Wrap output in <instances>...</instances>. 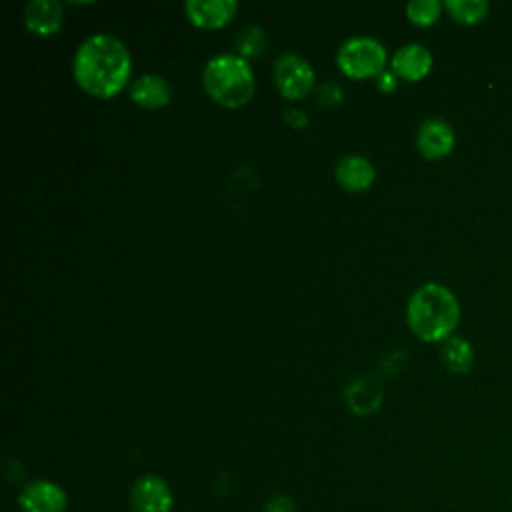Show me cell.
I'll use <instances>...</instances> for the list:
<instances>
[{
    "label": "cell",
    "instance_id": "6da1fadb",
    "mask_svg": "<svg viewBox=\"0 0 512 512\" xmlns=\"http://www.w3.org/2000/svg\"><path fill=\"white\" fill-rule=\"evenodd\" d=\"M72 74L76 84L88 94L112 98L128 84L132 74L128 46L114 34H92L76 48Z\"/></svg>",
    "mask_w": 512,
    "mask_h": 512
},
{
    "label": "cell",
    "instance_id": "7a4b0ae2",
    "mask_svg": "<svg viewBox=\"0 0 512 512\" xmlns=\"http://www.w3.org/2000/svg\"><path fill=\"white\" fill-rule=\"evenodd\" d=\"M458 320L460 304L448 286L426 282L412 292L406 306V322L420 340L444 342L452 336Z\"/></svg>",
    "mask_w": 512,
    "mask_h": 512
},
{
    "label": "cell",
    "instance_id": "3957f363",
    "mask_svg": "<svg viewBox=\"0 0 512 512\" xmlns=\"http://www.w3.org/2000/svg\"><path fill=\"white\" fill-rule=\"evenodd\" d=\"M202 84L212 100L228 108L246 104L256 88L250 62L244 56L232 52L216 54L206 62Z\"/></svg>",
    "mask_w": 512,
    "mask_h": 512
},
{
    "label": "cell",
    "instance_id": "277c9868",
    "mask_svg": "<svg viewBox=\"0 0 512 512\" xmlns=\"http://www.w3.org/2000/svg\"><path fill=\"white\" fill-rule=\"evenodd\" d=\"M386 48L384 44L366 34L352 36L344 40L336 52L338 68L350 78H370L384 72L386 64Z\"/></svg>",
    "mask_w": 512,
    "mask_h": 512
},
{
    "label": "cell",
    "instance_id": "5b68a950",
    "mask_svg": "<svg viewBox=\"0 0 512 512\" xmlns=\"http://www.w3.org/2000/svg\"><path fill=\"white\" fill-rule=\"evenodd\" d=\"M274 82L280 94L288 100H298L310 94L314 88V68L306 58H302L296 52H282L274 60Z\"/></svg>",
    "mask_w": 512,
    "mask_h": 512
},
{
    "label": "cell",
    "instance_id": "8992f818",
    "mask_svg": "<svg viewBox=\"0 0 512 512\" xmlns=\"http://www.w3.org/2000/svg\"><path fill=\"white\" fill-rule=\"evenodd\" d=\"M172 504L170 486L156 474L140 476L130 490L132 512H172Z\"/></svg>",
    "mask_w": 512,
    "mask_h": 512
},
{
    "label": "cell",
    "instance_id": "52a82bcc",
    "mask_svg": "<svg viewBox=\"0 0 512 512\" xmlns=\"http://www.w3.org/2000/svg\"><path fill=\"white\" fill-rule=\"evenodd\" d=\"M18 506L22 512H64L68 496L64 488L52 480H34L20 490Z\"/></svg>",
    "mask_w": 512,
    "mask_h": 512
},
{
    "label": "cell",
    "instance_id": "ba28073f",
    "mask_svg": "<svg viewBox=\"0 0 512 512\" xmlns=\"http://www.w3.org/2000/svg\"><path fill=\"white\" fill-rule=\"evenodd\" d=\"M456 144L454 128L444 118H428L416 132V146L428 160H440L452 152Z\"/></svg>",
    "mask_w": 512,
    "mask_h": 512
},
{
    "label": "cell",
    "instance_id": "9c48e42d",
    "mask_svg": "<svg viewBox=\"0 0 512 512\" xmlns=\"http://www.w3.org/2000/svg\"><path fill=\"white\" fill-rule=\"evenodd\" d=\"M390 64H392V72L398 78L416 82V80H422L430 72L432 54L424 44L408 42V44L396 48Z\"/></svg>",
    "mask_w": 512,
    "mask_h": 512
},
{
    "label": "cell",
    "instance_id": "30bf717a",
    "mask_svg": "<svg viewBox=\"0 0 512 512\" xmlns=\"http://www.w3.org/2000/svg\"><path fill=\"white\" fill-rule=\"evenodd\" d=\"M238 10L236 0H186L188 20L200 28H220L232 20Z\"/></svg>",
    "mask_w": 512,
    "mask_h": 512
},
{
    "label": "cell",
    "instance_id": "8fae6325",
    "mask_svg": "<svg viewBox=\"0 0 512 512\" xmlns=\"http://www.w3.org/2000/svg\"><path fill=\"white\" fill-rule=\"evenodd\" d=\"M334 176H336V182L344 190H348V192H362V190H366L374 182L376 168L362 154H346V156H342L336 162Z\"/></svg>",
    "mask_w": 512,
    "mask_h": 512
},
{
    "label": "cell",
    "instance_id": "7c38bea8",
    "mask_svg": "<svg viewBox=\"0 0 512 512\" xmlns=\"http://www.w3.org/2000/svg\"><path fill=\"white\" fill-rule=\"evenodd\" d=\"M128 94H130L132 102H136L138 106L154 110V108H162L170 102L172 88L164 76L148 72L130 82Z\"/></svg>",
    "mask_w": 512,
    "mask_h": 512
},
{
    "label": "cell",
    "instance_id": "4fadbf2b",
    "mask_svg": "<svg viewBox=\"0 0 512 512\" xmlns=\"http://www.w3.org/2000/svg\"><path fill=\"white\" fill-rule=\"evenodd\" d=\"M62 4L58 0H30L24 6V24L38 36H50L62 26Z\"/></svg>",
    "mask_w": 512,
    "mask_h": 512
},
{
    "label": "cell",
    "instance_id": "5bb4252c",
    "mask_svg": "<svg viewBox=\"0 0 512 512\" xmlns=\"http://www.w3.org/2000/svg\"><path fill=\"white\" fill-rule=\"evenodd\" d=\"M384 398V390L378 378L360 376L346 388V404L354 414H370L374 412Z\"/></svg>",
    "mask_w": 512,
    "mask_h": 512
},
{
    "label": "cell",
    "instance_id": "9a60e30c",
    "mask_svg": "<svg viewBox=\"0 0 512 512\" xmlns=\"http://www.w3.org/2000/svg\"><path fill=\"white\" fill-rule=\"evenodd\" d=\"M440 358L444 362V366L450 372L456 374H464L472 368L474 364V348L472 344L462 338V336H450L442 342V350H440Z\"/></svg>",
    "mask_w": 512,
    "mask_h": 512
},
{
    "label": "cell",
    "instance_id": "2e32d148",
    "mask_svg": "<svg viewBox=\"0 0 512 512\" xmlns=\"http://www.w3.org/2000/svg\"><path fill=\"white\" fill-rule=\"evenodd\" d=\"M444 8L458 22L476 24L486 16L488 2L486 0H446Z\"/></svg>",
    "mask_w": 512,
    "mask_h": 512
},
{
    "label": "cell",
    "instance_id": "e0dca14e",
    "mask_svg": "<svg viewBox=\"0 0 512 512\" xmlns=\"http://www.w3.org/2000/svg\"><path fill=\"white\" fill-rule=\"evenodd\" d=\"M440 0H410L406 4V16L418 26H430L440 18Z\"/></svg>",
    "mask_w": 512,
    "mask_h": 512
},
{
    "label": "cell",
    "instance_id": "ac0fdd59",
    "mask_svg": "<svg viewBox=\"0 0 512 512\" xmlns=\"http://www.w3.org/2000/svg\"><path fill=\"white\" fill-rule=\"evenodd\" d=\"M266 46V32L260 26H250L242 32V36L238 38V50L240 56L248 58L254 54H260Z\"/></svg>",
    "mask_w": 512,
    "mask_h": 512
},
{
    "label": "cell",
    "instance_id": "d6986e66",
    "mask_svg": "<svg viewBox=\"0 0 512 512\" xmlns=\"http://www.w3.org/2000/svg\"><path fill=\"white\" fill-rule=\"evenodd\" d=\"M318 100L326 106H332V104H340L342 102V90L340 86L332 84V82H326L322 84L320 92H318Z\"/></svg>",
    "mask_w": 512,
    "mask_h": 512
},
{
    "label": "cell",
    "instance_id": "ffe728a7",
    "mask_svg": "<svg viewBox=\"0 0 512 512\" xmlns=\"http://www.w3.org/2000/svg\"><path fill=\"white\" fill-rule=\"evenodd\" d=\"M264 512H296V506H294V500L290 496L278 494V496H274L266 502Z\"/></svg>",
    "mask_w": 512,
    "mask_h": 512
},
{
    "label": "cell",
    "instance_id": "44dd1931",
    "mask_svg": "<svg viewBox=\"0 0 512 512\" xmlns=\"http://www.w3.org/2000/svg\"><path fill=\"white\" fill-rule=\"evenodd\" d=\"M284 120L294 128H306L308 126V116L302 110H296V108H286L284 110Z\"/></svg>",
    "mask_w": 512,
    "mask_h": 512
},
{
    "label": "cell",
    "instance_id": "7402d4cb",
    "mask_svg": "<svg viewBox=\"0 0 512 512\" xmlns=\"http://www.w3.org/2000/svg\"><path fill=\"white\" fill-rule=\"evenodd\" d=\"M396 74L392 70H384L378 74V88L384 92H392L396 88Z\"/></svg>",
    "mask_w": 512,
    "mask_h": 512
}]
</instances>
